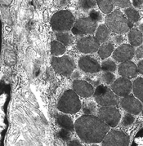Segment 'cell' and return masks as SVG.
Returning <instances> with one entry per match:
<instances>
[{
	"mask_svg": "<svg viewBox=\"0 0 143 146\" xmlns=\"http://www.w3.org/2000/svg\"><path fill=\"white\" fill-rule=\"evenodd\" d=\"M128 38L132 47H139L143 42L142 33L137 28H132L128 31Z\"/></svg>",
	"mask_w": 143,
	"mask_h": 146,
	"instance_id": "e0dca14e",
	"label": "cell"
},
{
	"mask_svg": "<svg viewBox=\"0 0 143 146\" xmlns=\"http://www.w3.org/2000/svg\"><path fill=\"white\" fill-rule=\"evenodd\" d=\"M116 64L114 63V61L111 60H104L101 64V69L103 72H110V73H113L116 70Z\"/></svg>",
	"mask_w": 143,
	"mask_h": 146,
	"instance_id": "484cf974",
	"label": "cell"
},
{
	"mask_svg": "<svg viewBox=\"0 0 143 146\" xmlns=\"http://www.w3.org/2000/svg\"><path fill=\"white\" fill-rule=\"evenodd\" d=\"M129 136L120 131H109L101 142V146H128Z\"/></svg>",
	"mask_w": 143,
	"mask_h": 146,
	"instance_id": "9c48e42d",
	"label": "cell"
},
{
	"mask_svg": "<svg viewBox=\"0 0 143 146\" xmlns=\"http://www.w3.org/2000/svg\"><path fill=\"white\" fill-rule=\"evenodd\" d=\"M58 136L61 140H65V141H70L71 140L72 137V131L66 130V129H62L58 132Z\"/></svg>",
	"mask_w": 143,
	"mask_h": 146,
	"instance_id": "4dcf8cb0",
	"label": "cell"
},
{
	"mask_svg": "<svg viewBox=\"0 0 143 146\" xmlns=\"http://www.w3.org/2000/svg\"><path fill=\"white\" fill-rule=\"evenodd\" d=\"M114 5L119 7H129L131 6V1L130 0H112Z\"/></svg>",
	"mask_w": 143,
	"mask_h": 146,
	"instance_id": "1f68e13d",
	"label": "cell"
},
{
	"mask_svg": "<svg viewBox=\"0 0 143 146\" xmlns=\"http://www.w3.org/2000/svg\"><path fill=\"white\" fill-rule=\"evenodd\" d=\"M83 110H84V113L87 115H93V113H95L96 112V105L92 102L85 103L83 106Z\"/></svg>",
	"mask_w": 143,
	"mask_h": 146,
	"instance_id": "83f0119b",
	"label": "cell"
},
{
	"mask_svg": "<svg viewBox=\"0 0 143 146\" xmlns=\"http://www.w3.org/2000/svg\"><path fill=\"white\" fill-rule=\"evenodd\" d=\"M113 40L114 42V43H116V44H121V45H122V43L124 41V37L121 35H115V36L114 37Z\"/></svg>",
	"mask_w": 143,
	"mask_h": 146,
	"instance_id": "836d02e7",
	"label": "cell"
},
{
	"mask_svg": "<svg viewBox=\"0 0 143 146\" xmlns=\"http://www.w3.org/2000/svg\"><path fill=\"white\" fill-rule=\"evenodd\" d=\"M74 131L85 143L98 144L109 132L110 127L98 117L84 114L76 120Z\"/></svg>",
	"mask_w": 143,
	"mask_h": 146,
	"instance_id": "6da1fadb",
	"label": "cell"
},
{
	"mask_svg": "<svg viewBox=\"0 0 143 146\" xmlns=\"http://www.w3.org/2000/svg\"><path fill=\"white\" fill-rule=\"evenodd\" d=\"M73 90L78 96L84 97V98H88L94 95V88L92 84H90L86 81L76 79L73 82Z\"/></svg>",
	"mask_w": 143,
	"mask_h": 146,
	"instance_id": "9a60e30c",
	"label": "cell"
},
{
	"mask_svg": "<svg viewBox=\"0 0 143 146\" xmlns=\"http://www.w3.org/2000/svg\"><path fill=\"white\" fill-rule=\"evenodd\" d=\"M96 4V0H79L78 1V6L79 7L84 10V11H88L92 9Z\"/></svg>",
	"mask_w": 143,
	"mask_h": 146,
	"instance_id": "4316f807",
	"label": "cell"
},
{
	"mask_svg": "<svg viewBox=\"0 0 143 146\" xmlns=\"http://www.w3.org/2000/svg\"><path fill=\"white\" fill-rule=\"evenodd\" d=\"M75 18L68 10H61L56 12L51 19V26L56 32H67L73 28Z\"/></svg>",
	"mask_w": 143,
	"mask_h": 146,
	"instance_id": "277c9868",
	"label": "cell"
},
{
	"mask_svg": "<svg viewBox=\"0 0 143 146\" xmlns=\"http://www.w3.org/2000/svg\"><path fill=\"white\" fill-rule=\"evenodd\" d=\"M56 38L57 41L61 42L65 46H71L74 42V38L72 35L67 32H57L56 33Z\"/></svg>",
	"mask_w": 143,
	"mask_h": 146,
	"instance_id": "cb8c5ba5",
	"label": "cell"
},
{
	"mask_svg": "<svg viewBox=\"0 0 143 146\" xmlns=\"http://www.w3.org/2000/svg\"><path fill=\"white\" fill-rule=\"evenodd\" d=\"M132 5L135 7H141L143 5V0H132Z\"/></svg>",
	"mask_w": 143,
	"mask_h": 146,
	"instance_id": "8d00e7d4",
	"label": "cell"
},
{
	"mask_svg": "<svg viewBox=\"0 0 143 146\" xmlns=\"http://www.w3.org/2000/svg\"><path fill=\"white\" fill-rule=\"evenodd\" d=\"M56 122L57 124L62 129H66L71 131H74V124L73 123L72 119L66 114H58L56 117Z\"/></svg>",
	"mask_w": 143,
	"mask_h": 146,
	"instance_id": "ac0fdd59",
	"label": "cell"
},
{
	"mask_svg": "<svg viewBox=\"0 0 143 146\" xmlns=\"http://www.w3.org/2000/svg\"><path fill=\"white\" fill-rule=\"evenodd\" d=\"M142 115H143V111H142Z\"/></svg>",
	"mask_w": 143,
	"mask_h": 146,
	"instance_id": "b9f144b4",
	"label": "cell"
},
{
	"mask_svg": "<svg viewBox=\"0 0 143 146\" xmlns=\"http://www.w3.org/2000/svg\"><path fill=\"white\" fill-rule=\"evenodd\" d=\"M114 51V47L112 42H106L102 43L99 49H98V56L101 57L102 60L108 58L112 55Z\"/></svg>",
	"mask_w": 143,
	"mask_h": 146,
	"instance_id": "ffe728a7",
	"label": "cell"
},
{
	"mask_svg": "<svg viewBox=\"0 0 143 146\" xmlns=\"http://www.w3.org/2000/svg\"><path fill=\"white\" fill-rule=\"evenodd\" d=\"M135 56V49L131 44H122L114 51L112 56L118 62L130 60Z\"/></svg>",
	"mask_w": 143,
	"mask_h": 146,
	"instance_id": "4fadbf2b",
	"label": "cell"
},
{
	"mask_svg": "<svg viewBox=\"0 0 143 146\" xmlns=\"http://www.w3.org/2000/svg\"><path fill=\"white\" fill-rule=\"evenodd\" d=\"M134 121H135V118L132 116V114L129 113H127L121 121V125L124 127H129L134 123Z\"/></svg>",
	"mask_w": 143,
	"mask_h": 146,
	"instance_id": "f546056e",
	"label": "cell"
},
{
	"mask_svg": "<svg viewBox=\"0 0 143 146\" xmlns=\"http://www.w3.org/2000/svg\"><path fill=\"white\" fill-rule=\"evenodd\" d=\"M137 70H138V74L143 75V60H140L137 64Z\"/></svg>",
	"mask_w": 143,
	"mask_h": 146,
	"instance_id": "74e56055",
	"label": "cell"
},
{
	"mask_svg": "<svg viewBox=\"0 0 143 146\" xmlns=\"http://www.w3.org/2000/svg\"><path fill=\"white\" fill-rule=\"evenodd\" d=\"M101 81L106 85H111L115 81V77L112 73L110 72H105L101 75Z\"/></svg>",
	"mask_w": 143,
	"mask_h": 146,
	"instance_id": "f1b7e54d",
	"label": "cell"
},
{
	"mask_svg": "<svg viewBox=\"0 0 143 146\" xmlns=\"http://www.w3.org/2000/svg\"><path fill=\"white\" fill-rule=\"evenodd\" d=\"M97 28V22L88 17H83L75 21L71 31L73 35L77 36H85L92 35L96 32Z\"/></svg>",
	"mask_w": 143,
	"mask_h": 146,
	"instance_id": "ba28073f",
	"label": "cell"
},
{
	"mask_svg": "<svg viewBox=\"0 0 143 146\" xmlns=\"http://www.w3.org/2000/svg\"><path fill=\"white\" fill-rule=\"evenodd\" d=\"M96 102L101 106H118L120 104L119 97L111 90L105 85H98L94 92Z\"/></svg>",
	"mask_w": 143,
	"mask_h": 146,
	"instance_id": "5b68a950",
	"label": "cell"
},
{
	"mask_svg": "<svg viewBox=\"0 0 143 146\" xmlns=\"http://www.w3.org/2000/svg\"><path fill=\"white\" fill-rule=\"evenodd\" d=\"M118 72L119 75L126 78H132L137 77L138 74L137 65L134 64L132 61L128 60L120 63L118 68Z\"/></svg>",
	"mask_w": 143,
	"mask_h": 146,
	"instance_id": "2e32d148",
	"label": "cell"
},
{
	"mask_svg": "<svg viewBox=\"0 0 143 146\" xmlns=\"http://www.w3.org/2000/svg\"><path fill=\"white\" fill-rule=\"evenodd\" d=\"M124 13H125L126 17L128 18L131 22L134 23V22H137L140 20V14L138 11H137L135 8L133 7H128L124 10Z\"/></svg>",
	"mask_w": 143,
	"mask_h": 146,
	"instance_id": "d4e9b609",
	"label": "cell"
},
{
	"mask_svg": "<svg viewBox=\"0 0 143 146\" xmlns=\"http://www.w3.org/2000/svg\"><path fill=\"white\" fill-rule=\"evenodd\" d=\"M100 42L92 36H84L79 38L77 42V49L80 52L84 54L94 53L98 51L100 47Z\"/></svg>",
	"mask_w": 143,
	"mask_h": 146,
	"instance_id": "30bf717a",
	"label": "cell"
},
{
	"mask_svg": "<svg viewBox=\"0 0 143 146\" xmlns=\"http://www.w3.org/2000/svg\"><path fill=\"white\" fill-rule=\"evenodd\" d=\"M139 30L143 34V24H141V25H139Z\"/></svg>",
	"mask_w": 143,
	"mask_h": 146,
	"instance_id": "ab89813d",
	"label": "cell"
},
{
	"mask_svg": "<svg viewBox=\"0 0 143 146\" xmlns=\"http://www.w3.org/2000/svg\"><path fill=\"white\" fill-rule=\"evenodd\" d=\"M68 3H69V0H61L60 1V6L62 7L67 6Z\"/></svg>",
	"mask_w": 143,
	"mask_h": 146,
	"instance_id": "f35d334b",
	"label": "cell"
},
{
	"mask_svg": "<svg viewBox=\"0 0 143 146\" xmlns=\"http://www.w3.org/2000/svg\"><path fill=\"white\" fill-rule=\"evenodd\" d=\"M52 66L57 74L62 76H70L74 70L75 64L69 56H61L52 58Z\"/></svg>",
	"mask_w": 143,
	"mask_h": 146,
	"instance_id": "8992f818",
	"label": "cell"
},
{
	"mask_svg": "<svg viewBox=\"0 0 143 146\" xmlns=\"http://www.w3.org/2000/svg\"><path fill=\"white\" fill-rule=\"evenodd\" d=\"M96 4L101 12L106 14H110L113 12L114 3L112 0H96Z\"/></svg>",
	"mask_w": 143,
	"mask_h": 146,
	"instance_id": "603a6c76",
	"label": "cell"
},
{
	"mask_svg": "<svg viewBox=\"0 0 143 146\" xmlns=\"http://www.w3.org/2000/svg\"><path fill=\"white\" fill-rule=\"evenodd\" d=\"M89 17L92 19L96 22H100L102 20V17L101 14L99 12L96 11V10H91L89 12Z\"/></svg>",
	"mask_w": 143,
	"mask_h": 146,
	"instance_id": "d6a6232c",
	"label": "cell"
},
{
	"mask_svg": "<svg viewBox=\"0 0 143 146\" xmlns=\"http://www.w3.org/2000/svg\"><path fill=\"white\" fill-rule=\"evenodd\" d=\"M132 92L135 97H137L143 103V78H137L132 82Z\"/></svg>",
	"mask_w": 143,
	"mask_h": 146,
	"instance_id": "44dd1931",
	"label": "cell"
},
{
	"mask_svg": "<svg viewBox=\"0 0 143 146\" xmlns=\"http://www.w3.org/2000/svg\"><path fill=\"white\" fill-rule=\"evenodd\" d=\"M106 25L115 34H124L132 29L133 23L131 22L119 10H114L108 14L105 19Z\"/></svg>",
	"mask_w": 143,
	"mask_h": 146,
	"instance_id": "7a4b0ae2",
	"label": "cell"
},
{
	"mask_svg": "<svg viewBox=\"0 0 143 146\" xmlns=\"http://www.w3.org/2000/svg\"><path fill=\"white\" fill-rule=\"evenodd\" d=\"M135 56L138 59H143V46H139L135 50Z\"/></svg>",
	"mask_w": 143,
	"mask_h": 146,
	"instance_id": "e575fe53",
	"label": "cell"
},
{
	"mask_svg": "<svg viewBox=\"0 0 143 146\" xmlns=\"http://www.w3.org/2000/svg\"><path fill=\"white\" fill-rule=\"evenodd\" d=\"M120 105L125 111L134 115L139 114L142 111L143 109L142 102L131 95L122 97V99L120 100Z\"/></svg>",
	"mask_w": 143,
	"mask_h": 146,
	"instance_id": "8fae6325",
	"label": "cell"
},
{
	"mask_svg": "<svg viewBox=\"0 0 143 146\" xmlns=\"http://www.w3.org/2000/svg\"><path fill=\"white\" fill-rule=\"evenodd\" d=\"M82 107L78 96L74 90H67L61 96L57 109L60 111L68 114H74L80 110Z\"/></svg>",
	"mask_w": 143,
	"mask_h": 146,
	"instance_id": "3957f363",
	"label": "cell"
},
{
	"mask_svg": "<svg viewBox=\"0 0 143 146\" xmlns=\"http://www.w3.org/2000/svg\"><path fill=\"white\" fill-rule=\"evenodd\" d=\"M67 146H83L80 141L78 140H71L67 142Z\"/></svg>",
	"mask_w": 143,
	"mask_h": 146,
	"instance_id": "d590c367",
	"label": "cell"
},
{
	"mask_svg": "<svg viewBox=\"0 0 143 146\" xmlns=\"http://www.w3.org/2000/svg\"><path fill=\"white\" fill-rule=\"evenodd\" d=\"M110 35V30L106 25H100L95 32V38L100 43H104L108 41Z\"/></svg>",
	"mask_w": 143,
	"mask_h": 146,
	"instance_id": "d6986e66",
	"label": "cell"
},
{
	"mask_svg": "<svg viewBox=\"0 0 143 146\" xmlns=\"http://www.w3.org/2000/svg\"><path fill=\"white\" fill-rule=\"evenodd\" d=\"M92 146H100V145H98L97 144H93V145H92Z\"/></svg>",
	"mask_w": 143,
	"mask_h": 146,
	"instance_id": "60d3db41",
	"label": "cell"
},
{
	"mask_svg": "<svg viewBox=\"0 0 143 146\" xmlns=\"http://www.w3.org/2000/svg\"><path fill=\"white\" fill-rule=\"evenodd\" d=\"M98 117L110 127L118 126L121 119L119 110L114 106H101L98 110Z\"/></svg>",
	"mask_w": 143,
	"mask_h": 146,
	"instance_id": "52a82bcc",
	"label": "cell"
},
{
	"mask_svg": "<svg viewBox=\"0 0 143 146\" xmlns=\"http://www.w3.org/2000/svg\"><path fill=\"white\" fill-rule=\"evenodd\" d=\"M66 51V46L59 41L54 40L51 42V52L53 56H61Z\"/></svg>",
	"mask_w": 143,
	"mask_h": 146,
	"instance_id": "7402d4cb",
	"label": "cell"
},
{
	"mask_svg": "<svg viewBox=\"0 0 143 146\" xmlns=\"http://www.w3.org/2000/svg\"><path fill=\"white\" fill-rule=\"evenodd\" d=\"M111 90L119 97H124L128 96L132 91V82L126 78H119L111 84Z\"/></svg>",
	"mask_w": 143,
	"mask_h": 146,
	"instance_id": "7c38bea8",
	"label": "cell"
},
{
	"mask_svg": "<svg viewBox=\"0 0 143 146\" xmlns=\"http://www.w3.org/2000/svg\"><path fill=\"white\" fill-rule=\"evenodd\" d=\"M79 69L85 73L94 74L99 72L101 69V64L97 60L91 56H84L78 60Z\"/></svg>",
	"mask_w": 143,
	"mask_h": 146,
	"instance_id": "5bb4252c",
	"label": "cell"
}]
</instances>
